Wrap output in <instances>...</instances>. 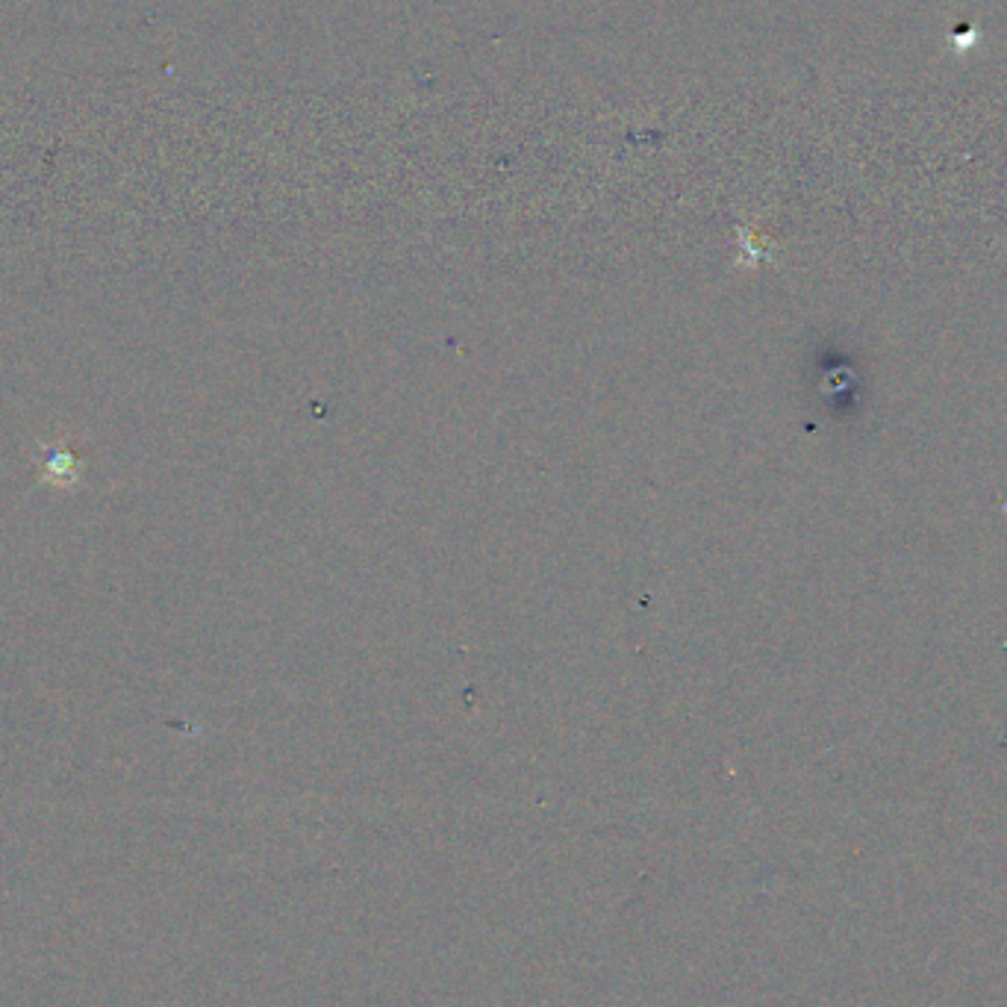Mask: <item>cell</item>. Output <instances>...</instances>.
<instances>
[{
    "label": "cell",
    "instance_id": "obj_1",
    "mask_svg": "<svg viewBox=\"0 0 1007 1007\" xmlns=\"http://www.w3.org/2000/svg\"><path fill=\"white\" fill-rule=\"evenodd\" d=\"M48 475L51 477H62V483L65 480H74L77 477V463H74V457L71 454H65V451H59L56 457H51L48 460Z\"/></svg>",
    "mask_w": 1007,
    "mask_h": 1007
}]
</instances>
